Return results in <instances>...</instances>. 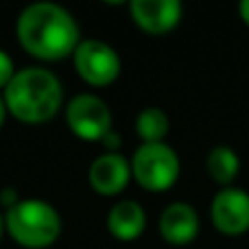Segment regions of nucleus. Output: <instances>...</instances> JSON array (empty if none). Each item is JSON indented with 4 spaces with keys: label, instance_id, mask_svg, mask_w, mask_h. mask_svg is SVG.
Here are the masks:
<instances>
[{
    "label": "nucleus",
    "instance_id": "a211bd4d",
    "mask_svg": "<svg viewBox=\"0 0 249 249\" xmlns=\"http://www.w3.org/2000/svg\"><path fill=\"white\" fill-rule=\"evenodd\" d=\"M7 105H4V99H2V94H0V129H2V124L4 121H7Z\"/></svg>",
    "mask_w": 249,
    "mask_h": 249
},
{
    "label": "nucleus",
    "instance_id": "f257e3e1",
    "mask_svg": "<svg viewBox=\"0 0 249 249\" xmlns=\"http://www.w3.org/2000/svg\"><path fill=\"white\" fill-rule=\"evenodd\" d=\"M20 46L39 61L72 57L81 44L79 24L68 9L55 2H35L20 13L16 24Z\"/></svg>",
    "mask_w": 249,
    "mask_h": 249
},
{
    "label": "nucleus",
    "instance_id": "f03ea898",
    "mask_svg": "<svg viewBox=\"0 0 249 249\" xmlns=\"http://www.w3.org/2000/svg\"><path fill=\"white\" fill-rule=\"evenodd\" d=\"M7 112L24 124H42L51 121L64 103V88L55 72L31 66L13 74L2 92Z\"/></svg>",
    "mask_w": 249,
    "mask_h": 249
},
{
    "label": "nucleus",
    "instance_id": "9d476101",
    "mask_svg": "<svg viewBox=\"0 0 249 249\" xmlns=\"http://www.w3.org/2000/svg\"><path fill=\"white\" fill-rule=\"evenodd\" d=\"M90 186L101 197H114L127 188L131 179V162L121 153H103L90 166Z\"/></svg>",
    "mask_w": 249,
    "mask_h": 249
},
{
    "label": "nucleus",
    "instance_id": "6e6552de",
    "mask_svg": "<svg viewBox=\"0 0 249 249\" xmlns=\"http://www.w3.org/2000/svg\"><path fill=\"white\" fill-rule=\"evenodd\" d=\"M129 13L146 35H166L181 22L184 4L179 0H131Z\"/></svg>",
    "mask_w": 249,
    "mask_h": 249
},
{
    "label": "nucleus",
    "instance_id": "4468645a",
    "mask_svg": "<svg viewBox=\"0 0 249 249\" xmlns=\"http://www.w3.org/2000/svg\"><path fill=\"white\" fill-rule=\"evenodd\" d=\"M16 66H13V59L11 55H9L7 51H2L0 48V90L4 92V88L9 86V81L13 79V74H16Z\"/></svg>",
    "mask_w": 249,
    "mask_h": 249
},
{
    "label": "nucleus",
    "instance_id": "ddd939ff",
    "mask_svg": "<svg viewBox=\"0 0 249 249\" xmlns=\"http://www.w3.org/2000/svg\"><path fill=\"white\" fill-rule=\"evenodd\" d=\"M171 129L168 114L160 107H144L136 116V133L144 144H153V142H164Z\"/></svg>",
    "mask_w": 249,
    "mask_h": 249
},
{
    "label": "nucleus",
    "instance_id": "6ab92c4d",
    "mask_svg": "<svg viewBox=\"0 0 249 249\" xmlns=\"http://www.w3.org/2000/svg\"><path fill=\"white\" fill-rule=\"evenodd\" d=\"M4 232H7V223H4V214H2V212H0V241H2Z\"/></svg>",
    "mask_w": 249,
    "mask_h": 249
},
{
    "label": "nucleus",
    "instance_id": "2eb2a0df",
    "mask_svg": "<svg viewBox=\"0 0 249 249\" xmlns=\"http://www.w3.org/2000/svg\"><path fill=\"white\" fill-rule=\"evenodd\" d=\"M18 203H20V199H18L16 188H4L2 193H0V206H2L4 210H11V208L18 206Z\"/></svg>",
    "mask_w": 249,
    "mask_h": 249
},
{
    "label": "nucleus",
    "instance_id": "1a4fd4ad",
    "mask_svg": "<svg viewBox=\"0 0 249 249\" xmlns=\"http://www.w3.org/2000/svg\"><path fill=\"white\" fill-rule=\"evenodd\" d=\"M160 236L173 247H184L197 238L201 230V219L195 206L186 201H173L162 210L158 221Z\"/></svg>",
    "mask_w": 249,
    "mask_h": 249
},
{
    "label": "nucleus",
    "instance_id": "423d86ee",
    "mask_svg": "<svg viewBox=\"0 0 249 249\" xmlns=\"http://www.w3.org/2000/svg\"><path fill=\"white\" fill-rule=\"evenodd\" d=\"M66 124L86 142H101L112 131V109L101 96L79 94L66 107Z\"/></svg>",
    "mask_w": 249,
    "mask_h": 249
},
{
    "label": "nucleus",
    "instance_id": "f3484780",
    "mask_svg": "<svg viewBox=\"0 0 249 249\" xmlns=\"http://www.w3.org/2000/svg\"><path fill=\"white\" fill-rule=\"evenodd\" d=\"M238 16H241V20L249 26V0H243V2L238 4Z\"/></svg>",
    "mask_w": 249,
    "mask_h": 249
},
{
    "label": "nucleus",
    "instance_id": "39448f33",
    "mask_svg": "<svg viewBox=\"0 0 249 249\" xmlns=\"http://www.w3.org/2000/svg\"><path fill=\"white\" fill-rule=\"evenodd\" d=\"M72 61L79 77L94 88L112 86L121 77V57L109 44L101 39H81Z\"/></svg>",
    "mask_w": 249,
    "mask_h": 249
},
{
    "label": "nucleus",
    "instance_id": "20e7f679",
    "mask_svg": "<svg viewBox=\"0 0 249 249\" xmlns=\"http://www.w3.org/2000/svg\"><path fill=\"white\" fill-rule=\"evenodd\" d=\"M129 162H131V177L140 188L149 193H164L173 188L181 173L179 155L166 142H153V144L142 142L133 151V158Z\"/></svg>",
    "mask_w": 249,
    "mask_h": 249
},
{
    "label": "nucleus",
    "instance_id": "f8f14e48",
    "mask_svg": "<svg viewBox=\"0 0 249 249\" xmlns=\"http://www.w3.org/2000/svg\"><path fill=\"white\" fill-rule=\"evenodd\" d=\"M206 171L214 184H219L221 188H228V186L234 184V179L241 173V158L232 146L219 144L214 149H210V153H208Z\"/></svg>",
    "mask_w": 249,
    "mask_h": 249
},
{
    "label": "nucleus",
    "instance_id": "0eeeda50",
    "mask_svg": "<svg viewBox=\"0 0 249 249\" xmlns=\"http://www.w3.org/2000/svg\"><path fill=\"white\" fill-rule=\"evenodd\" d=\"M210 221L223 236L249 232V193L236 186L221 188L210 201Z\"/></svg>",
    "mask_w": 249,
    "mask_h": 249
},
{
    "label": "nucleus",
    "instance_id": "dca6fc26",
    "mask_svg": "<svg viewBox=\"0 0 249 249\" xmlns=\"http://www.w3.org/2000/svg\"><path fill=\"white\" fill-rule=\"evenodd\" d=\"M101 142H103V146L107 149V153H118L116 149L121 146V136H118V133H114V129H112V131H109Z\"/></svg>",
    "mask_w": 249,
    "mask_h": 249
},
{
    "label": "nucleus",
    "instance_id": "9b49d317",
    "mask_svg": "<svg viewBox=\"0 0 249 249\" xmlns=\"http://www.w3.org/2000/svg\"><path fill=\"white\" fill-rule=\"evenodd\" d=\"M146 228V212L138 201L123 199L114 203L107 214V230L118 241H136Z\"/></svg>",
    "mask_w": 249,
    "mask_h": 249
},
{
    "label": "nucleus",
    "instance_id": "7ed1b4c3",
    "mask_svg": "<svg viewBox=\"0 0 249 249\" xmlns=\"http://www.w3.org/2000/svg\"><path fill=\"white\" fill-rule=\"evenodd\" d=\"M7 234L24 249H46L61 234V216L55 206L42 199H20L4 212Z\"/></svg>",
    "mask_w": 249,
    "mask_h": 249
}]
</instances>
